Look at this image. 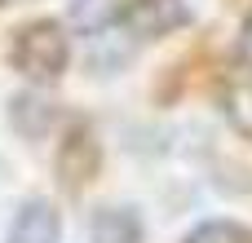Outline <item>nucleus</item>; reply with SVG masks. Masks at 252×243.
<instances>
[{"label": "nucleus", "instance_id": "nucleus-1", "mask_svg": "<svg viewBox=\"0 0 252 243\" xmlns=\"http://www.w3.org/2000/svg\"><path fill=\"white\" fill-rule=\"evenodd\" d=\"M9 62L18 75H27L31 84H53L66 75L71 66V31L58 18H31L13 31L9 44Z\"/></svg>", "mask_w": 252, "mask_h": 243}, {"label": "nucleus", "instance_id": "nucleus-2", "mask_svg": "<svg viewBox=\"0 0 252 243\" xmlns=\"http://www.w3.org/2000/svg\"><path fill=\"white\" fill-rule=\"evenodd\" d=\"M97 168H102V142H97V133L80 120V124H71V128L62 133L53 173H58V182H62L66 190H84V186L97 177Z\"/></svg>", "mask_w": 252, "mask_h": 243}, {"label": "nucleus", "instance_id": "nucleus-3", "mask_svg": "<svg viewBox=\"0 0 252 243\" xmlns=\"http://www.w3.org/2000/svg\"><path fill=\"white\" fill-rule=\"evenodd\" d=\"M115 27L133 40H164V35L190 27V9H186V0H128Z\"/></svg>", "mask_w": 252, "mask_h": 243}, {"label": "nucleus", "instance_id": "nucleus-4", "mask_svg": "<svg viewBox=\"0 0 252 243\" xmlns=\"http://www.w3.org/2000/svg\"><path fill=\"white\" fill-rule=\"evenodd\" d=\"M4 243H62V217L49 199H22L9 230H4Z\"/></svg>", "mask_w": 252, "mask_h": 243}, {"label": "nucleus", "instance_id": "nucleus-5", "mask_svg": "<svg viewBox=\"0 0 252 243\" xmlns=\"http://www.w3.org/2000/svg\"><path fill=\"white\" fill-rule=\"evenodd\" d=\"M93 243H146V221L133 204H102L89 217Z\"/></svg>", "mask_w": 252, "mask_h": 243}, {"label": "nucleus", "instance_id": "nucleus-6", "mask_svg": "<svg viewBox=\"0 0 252 243\" xmlns=\"http://www.w3.org/2000/svg\"><path fill=\"white\" fill-rule=\"evenodd\" d=\"M53 124H58V111H53V102H49L40 89H18V93L9 97V128H13L18 137L40 142V137H49Z\"/></svg>", "mask_w": 252, "mask_h": 243}, {"label": "nucleus", "instance_id": "nucleus-7", "mask_svg": "<svg viewBox=\"0 0 252 243\" xmlns=\"http://www.w3.org/2000/svg\"><path fill=\"white\" fill-rule=\"evenodd\" d=\"M128 0H71V27L84 35H102L111 22H120Z\"/></svg>", "mask_w": 252, "mask_h": 243}, {"label": "nucleus", "instance_id": "nucleus-8", "mask_svg": "<svg viewBox=\"0 0 252 243\" xmlns=\"http://www.w3.org/2000/svg\"><path fill=\"white\" fill-rule=\"evenodd\" d=\"M221 115L244 142H252V80H230L221 89Z\"/></svg>", "mask_w": 252, "mask_h": 243}, {"label": "nucleus", "instance_id": "nucleus-9", "mask_svg": "<svg viewBox=\"0 0 252 243\" xmlns=\"http://www.w3.org/2000/svg\"><path fill=\"white\" fill-rule=\"evenodd\" d=\"M182 243H252V230L239 221H226V217H208L195 230H186Z\"/></svg>", "mask_w": 252, "mask_h": 243}, {"label": "nucleus", "instance_id": "nucleus-10", "mask_svg": "<svg viewBox=\"0 0 252 243\" xmlns=\"http://www.w3.org/2000/svg\"><path fill=\"white\" fill-rule=\"evenodd\" d=\"M235 58H239V66H248V71H252V9L244 13V22H239V40H235Z\"/></svg>", "mask_w": 252, "mask_h": 243}]
</instances>
